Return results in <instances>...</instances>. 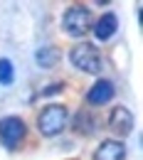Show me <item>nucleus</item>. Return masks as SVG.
I'll return each mask as SVG.
<instances>
[{
  "mask_svg": "<svg viewBox=\"0 0 143 160\" xmlns=\"http://www.w3.org/2000/svg\"><path fill=\"white\" fill-rule=\"evenodd\" d=\"M67 121H69L67 106H62V103H47L37 113V131L44 138H54V136H59L62 131L67 128Z\"/></svg>",
  "mask_w": 143,
  "mask_h": 160,
  "instance_id": "f257e3e1",
  "label": "nucleus"
},
{
  "mask_svg": "<svg viewBox=\"0 0 143 160\" xmlns=\"http://www.w3.org/2000/svg\"><path fill=\"white\" fill-rule=\"evenodd\" d=\"M69 62H72V67H77L79 72H86V74L101 72V54H99L96 44H91V42L74 44L72 52H69Z\"/></svg>",
  "mask_w": 143,
  "mask_h": 160,
  "instance_id": "f03ea898",
  "label": "nucleus"
},
{
  "mask_svg": "<svg viewBox=\"0 0 143 160\" xmlns=\"http://www.w3.org/2000/svg\"><path fill=\"white\" fill-rule=\"evenodd\" d=\"M62 30L69 37H82L86 30H91V10L84 5H72L62 15Z\"/></svg>",
  "mask_w": 143,
  "mask_h": 160,
  "instance_id": "7ed1b4c3",
  "label": "nucleus"
},
{
  "mask_svg": "<svg viewBox=\"0 0 143 160\" xmlns=\"http://www.w3.org/2000/svg\"><path fill=\"white\" fill-rule=\"evenodd\" d=\"M27 136V126L20 116H3L0 118V143L10 150H15Z\"/></svg>",
  "mask_w": 143,
  "mask_h": 160,
  "instance_id": "20e7f679",
  "label": "nucleus"
},
{
  "mask_svg": "<svg viewBox=\"0 0 143 160\" xmlns=\"http://www.w3.org/2000/svg\"><path fill=\"white\" fill-rule=\"evenodd\" d=\"M109 128L116 136H128L133 131V113L126 106H114L109 113Z\"/></svg>",
  "mask_w": 143,
  "mask_h": 160,
  "instance_id": "39448f33",
  "label": "nucleus"
},
{
  "mask_svg": "<svg viewBox=\"0 0 143 160\" xmlns=\"http://www.w3.org/2000/svg\"><path fill=\"white\" fill-rule=\"evenodd\" d=\"M114 94H116V89L109 79H96L94 86L86 91V103L89 106H104L106 101L114 99Z\"/></svg>",
  "mask_w": 143,
  "mask_h": 160,
  "instance_id": "423d86ee",
  "label": "nucleus"
},
{
  "mask_svg": "<svg viewBox=\"0 0 143 160\" xmlns=\"http://www.w3.org/2000/svg\"><path fill=\"white\" fill-rule=\"evenodd\" d=\"M94 37L99 42H109L114 35H116V30H119V18L114 15V12H104L99 20L94 22Z\"/></svg>",
  "mask_w": 143,
  "mask_h": 160,
  "instance_id": "0eeeda50",
  "label": "nucleus"
},
{
  "mask_svg": "<svg viewBox=\"0 0 143 160\" xmlns=\"http://www.w3.org/2000/svg\"><path fill=\"white\" fill-rule=\"evenodd\" d=\"M126 158V145L121 140H104L94 150V160H123Z\"/></svg>",
  "mask_w": 143,
  "mask_h": 160,
  "instance_id": "6e6552de",
  "label": "nucleus"
},
{
  "mask_svg": "<svg viewBox=\"0 0 143 160\" xmlns=\"http://www.w3.org/2000/svg\"><path fill=\"white\" fill-rule=\"evenodd\" d=\"M59 49L57 47H52V44H47V47H40L37 49V54H35V59H37V64H40L42 69H49V67H54L57 62H59Z\"/></svg>",
  "mask_w": 143,
  "mask_h": 160,
  "instance_id": "1a4fd4ad",
  "label": "nucleus"
},
{
  "mask_svg": "<svg viewBox=\"0 0 143 160\" xmlns=\"http://www.w3.org/2000/svg\"><path fill=\"white\" fill-rule=\"evenodd\" d=\"M94 123H96V121H94V116H91V113L79 111V113L74 116V126H72V128H74L79 136H91V133H94V128H96Z\"/></svg>",
  "mask_w": 143,
  "mask_h": 160,
  "instance_id": "9d476101",
  "label": "nucleus"
},
{
  "mask_svg": "<svg viewBox=\"0 0 143 160\" xmlns=\"http://www.w3.org/2000/svg\"><path fill=\"white\" fill-rule=\"evenodd\" d=\"M13 79H15V67H13L10 59L3 57V59H0V84H3V86H10Z\"/></svg>",
  "mask_w": 143,
  "mask_h": 160,
  "instance_id": "9b49d317",
  "label": "nucleus"
},
{
  "mask_svg": "<svg viewBox=\"0 0 143 160\" xmlns=\"http://www.w3.org/2000/svg\"><path fill=\"white\" fill-rule=\"evenodd\" d=\"M59 91H62V84H52V86H49V89H44L42 94L47 96V94H59Z\"/></svg>",
  "mask_w": 143,
  "mask_h": 160,
  "instance_id": "f8f14e48",
  "label": "nucleus"
}]
</instances>
